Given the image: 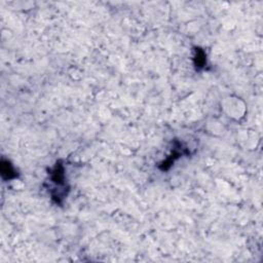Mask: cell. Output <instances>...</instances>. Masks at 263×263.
I'll return each instance as SVG.
<instances>
[{"instance_id":"cell-1","label":"cell","mask_w":263,"mask_h":263,"mask_svg":"<svg viewBox=\"0 0 263 263\" xmlns=\"http://www.w3.org/2000/svg\"><path fill=\"white\" fill-rule=\"evenodd\" d=\"M50 182L52 188L50 189L51 198L57 203H62L63 199L67 196L69 186L65 181V168L61 161H58L50 173Z\"/></svg>"},{"instance_id":"cell-2","label":"cell","mask_w":263,"mask_h":263,"mask_svg":"<svg viewBox=\"0 0 263 263\" xmlns=\"http://www.w3.org/2000/svg\"><path fill=\"white\" fill-rule=\"evenodd\" d=\"M194 65L197 69H201L204 67L205 63H206V59H205V53L202 49L200 48H196L195 49V57H194Z\"/></svg>"}]
</instances>
